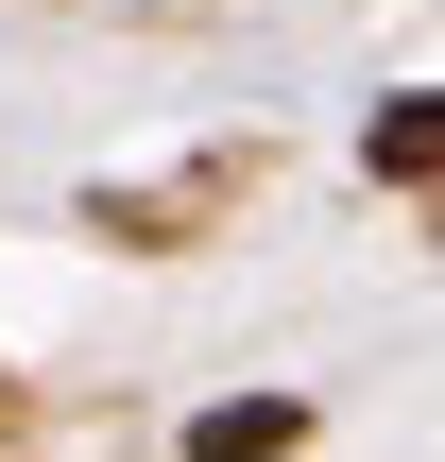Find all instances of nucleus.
Listing matches in <instances>:
<instances>
[{
    "label": "nucleus",
    "instance_id": "nucleus-1",
    "mask_svg": "<svg viewBox=\"0 0 445 462\" xmlns=\"http://www.w3.org/2000/svg\"><path fill=\"white\" fill-rule=\"evenodd\" d=\"M360 154H377V189H429V171H445V120H429V86H394V103L360 120Z\"/></svg>",
    "mask_w": 445,
    "mask_h": 462
},
{
    "label": "nucleus",
    "instance_id": "nucleus-2",
    "mask_svg": "<svg viewBox=\"0 0 445 462\" xmlns=\"http://www.w3.org/2000/svg\"><path fill=\"white\" fill-rule=\"evenodd\" d=\"M292 429H309L292 394H240V411H206V429H189V462H274Z\"/></svg>",
    "mask_w": 445,
    "mask_h": 462
}]
</instances>
